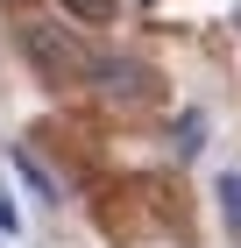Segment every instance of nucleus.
Wrapping results in <instances>:
<instances>
[{
	"label": "nucleus",
	"instance_id": "f03ea898",
	"mask_svg": "<svg viewBox=\"0 0 241 248\" xmlns=\"http://www.w3.org/2000/svg\"><path fill=\"white\" fill-rule=\"evenodd\" d=\"M93 93L107 99V107H149L156 99V71H149L142 57H93Z\"/></svg>",
	"mask_w": 241,
	"mask_h": 248
},
{
	"label": "nucleus",
	"instance_id": "20e7f679",
	"mask_svg": "<svg viewBox=\"0 0 241 248\" xmlns=\"http://www.w3.org/2000/svg\"><path fill=\"white\" fill-rule=\"evenodd\" d=\"M220 220H227V234H241V170H220Z\"/></svg>",
	"mask_w": 241,
	"mask_h": 248
},
{
	"label": "nucleus",
	"instance_id": "f257e3e1",
	"mask_svg": "<svg viewBox=\"0 0 241 248\" xmlns=\"http://www.w3.org/2000/svg\"><path fill=\"white\" fill-rule=\"evenodd\" d=\"M21 57L43 85H78V78L93 71V57L78 50V36L64 21H21Z\"/></svg>",
	"mask_w": 241,
	"mask_h": 248
},
{
	"label": "nucleus",
	"instance_id": "7ed1b4c3",
	"mask_svg": "<svg viewBox=\"0 0 241 248\" xmlns=\"http://www.w3.org/2000/svg\"><path fill=\"white\" fill-rule=\"evenodd\" d=\"M57 7H64L78 29H107V21L121 15V0H57Z\"/></svg>",
	"mask_w": 241,
	"mask_h": 248
},
{
	"label": "nucleus",
	"instance_id": "39448f33",
	"mask_svg": "<svg viewBox=\"0 0 241 248\" xmlns=\"http://www.w3.org/2000/svg\"><path fill=\"white\" fill-rule=\"evenodd\" d=\"M0 234H15V213H7V206H0Z\"/></svg>",
	"mask_w": 241,
	"mask_h": 248
}]
</instances>
